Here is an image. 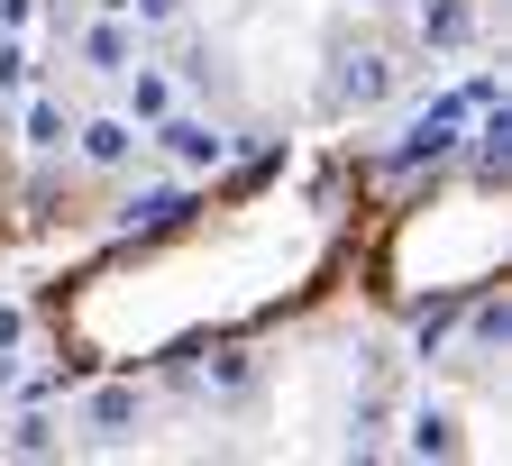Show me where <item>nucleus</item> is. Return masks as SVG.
Wrapping results in <instances>:
<instances>
[{
  "label": "nucleus",
  "instance_id": "nucleus-1",
  "mask_svg": "<svg viewBox=\"0 0 512 466\" xmlns=\"http://www.w3.org/2000/svg\"><path fill=\"white\" fill-rule=\"evenodd\" d=\"M375 211L366 156L311 138L266 165L211 183L156 229H128L64 265L37 302L46 357L83 384L165 375L192 357L247 348L284 320H311L357 275V238Z\"/></svg>",
  "mask_w": 512,
  "mask_h": 466
},
{
  "label": "nucleus",
  "instance_id": "nucleus-2",
  "mask_svg": "<svg viewBox=\"0 0 512 466\" xmlns=\"http://www.w3.org/2000/svg\"><path fill=\"white\" fill-rule=\"evenodd\" d=\"M503 265H512V183L494 165H448L394 202L375 192L348 284L394 320H448L485 302Z\"/></svg>",
  "mask_w": 512,
  "mask_h": 466
},
{
  "label": "nucleus",
  "instance_id": "nucleus-3",
  "mask_svg": "<svg viewBox=\"0 0 512 466\" xmlns=\"http://www.w3.org/2000/svg\"><path fill=\"white\" fill-rule=\"evenodd\" d=\"M19 229V192H10V174H0V238Z\"/></svg>",
  "mask_w": 512,
  "mask_h": 466
}]
</instances>
